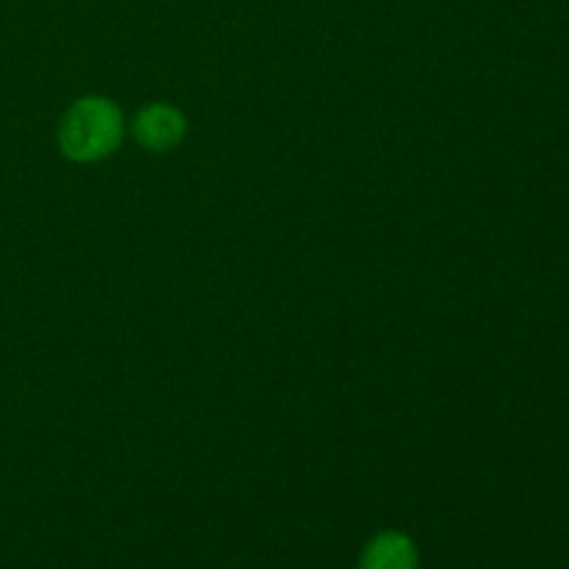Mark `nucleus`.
Wrapping results in <instances>:
<instances>
[{"mask_svg": "<svg viewBox=\"0 0 569 569\" xmlns=\"http://www.w3.org/2000/svg\"><path fill=\"white\" fill-rule=\"evenodd\" d=\"M420 550L415 539L403 531H381L365 545L359 569H417Z\"/></svg>", "mask_w": 569, "mask_h": 569, "instance_id": "3", "label": "nucleus"}, {"mask_svg": "<svg viewBox=\"0 0 569 569\" xmlns=\"http://www.w3.org/2000/svg\"><path fill=\"white\" fill-rule=\"evenodd\" d=\"M56 139L64 159L78 164L103 161L126 139V114L111 98L87 94L64 111Z\"/></svg>", "mask_w": 569, "mask_h": 569, "instance_id": "1", "label": "nucleus"}, {"mask_svg": "<svg viewBox=\"0 0 569 569\" xmlns=\"http://www.w3.org/2000/svg\"><path fill=\"white\" fill-rule=\"evenodd\" d=\"M131 131L144 150L167 153V150H176L187 137V117L172 103H148L137 111Z\"/></svg>", "mask_w": 569, "mask_h": 569, "instance_id": "2", "label": "nucleus"}]
</instances>
